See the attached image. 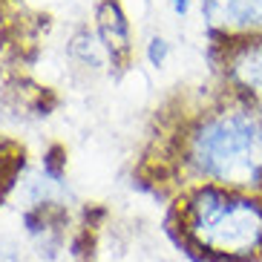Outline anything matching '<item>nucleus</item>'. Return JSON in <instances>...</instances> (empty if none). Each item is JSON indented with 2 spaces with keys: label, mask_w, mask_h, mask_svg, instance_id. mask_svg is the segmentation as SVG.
<instances>
[{
  "label": "nucleus",
  "mask_w": 262,
  "mask_h": 262,
  "mask_svg": "<svg viewBox=\"0 0 262 262\" xmlns=\"http://www.w3.org/2000/svg\"><path fill=\"white\" fill-rule=\"evenodd\" d=\"M173 228L199 262H262V193L199 185L179 202Z\"/></svg>",
  "instance_id": "obj_1"
},
{
  "label": "nucleus",
  "mask_w": 262,
  "mask_h": 262,
  "mask_svg": "<svg viewBox=\"0 0 262 262\" xmlns=\"http://www.w3.org/2000/svg\"><path fill=\"white\" fill-rule=\"evenodd\" d=\"M187 162L205 185L262 193V118L251 110L208 116L190 136Z\"/></svg>",
  "instance_id": "obj_2"
},
{
  "label": "nucleus",
  "mask_w": 262,
  "mask_h": 262,
  "mask_svg": "<svg viewBox=\"0 0 262 262\" xmlns=\"http://www.w3.org/2000/svg\"><path fill=\"white\" fill-rule=\"evenodd\" d=\"M210 26L228 35H262V0H202Z\"/></svg>",
  "instance_id": "obj_3"
},
{
  "label": "nucleus",
  "mask_w": 262,
  "mask_h": 262,
  "mask_svg": "<svg viewBox=\"0 0 262 262\" xmlns=\"http://www.w3.org/2000/svg\"><path fill=\"white\" fill-rule=\"evenodd\" d=\"M98 29L101 38H104V47L113 55H127L130 49V35H127V24H124V15L118 9L116 0H104L98 9Z\"/></svg>",
  "instance_id": "obj_4"
},
{
  "label": "nucleus",
  "mask_w": 262,
  "mask_h": 262,
  "mask_svg": "<svg viewBox=\"0 0 262 262\" xmlns=\"http://www.w3.org/2000/svg\"><path fill=\"white\" fill-rule=\"evenodd\" d=\"M164 52H167L164 40H153V47H150V61H153V63H162V61H164Z\"/></svg>",
  "instance_id": "obj_5"
},
{
  "label": "nucleus",
  "mask_w": 262,
  "mask_h": 262,
  "mask_svg": "<svg viewBox=\"0 0 262 262\" xmlns=\"http://www.w3.org/2000/svg\"><path fill=\"white\" fill-rule=\"evenodd\" d=\"M170 3H173V12H176V15H187L190 0H170Z\"/></svg>",
  "instance_id": "obj_6"
},
{
  "label": "nucleus",
  "mask_w": 262,
  "mask_h": 262,
  "mask_svg": "<svg viewBox=\"0 0 262 262\" xmlns=\"http://www.w3.org/2000/svg\"><path fill=\"white\" fill-rule=\"evenodd\" d=\"M3 185H9V182H6V170H3V159H0V190H3Z\"/></svg>",
  "instance_id": "obj_7"
},
{
  "label": "nucleus",
  "mask_w": 262,
  "mask_h": 262,
  "mask_svg": "<svg viewBox=\"0 0 262 262\" xmlns=\"http://www.w3.org/2000/svg\"><path fill=\"white\" fill-rule=\"evenodd\" d=\"M0 262H15V259H12V256H0Z\"/></svg>",
  "instance_id": "obj_8"
}]
</instances>
